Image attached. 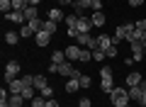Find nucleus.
<instances>
[{
	"label": "nucleus",
	"mask_w": 146,
	"mask_h": 107,
	"mask_svg": "<svg viewBox=\"0 0 146 107\" xmlns=\"http://www.w3.org/2000/svg\"><path fill=\"white\" fill-rule=\"evenodd\" d=\"M110 100H112L115 107H124V105L131 102V97H129V90H127V88H117L115 85V90L110 92Z\"/></svg>",
	"instance_id": "nucleus-1"
},
{
	"label": "nucleus",
	"mask_w": 146,
	"mask_h": 107,
	"mask_svg": "<svg viewBox=\"0 0 146 107\" xmlns=\"http://www.w3.org/2000/svg\"><path fill=\"white\" fill-rule=\"evenodd\" d=\"M66 58L68 61H83V54H85V49L83 46H78V44H71V46H66Z\"/></svg>",
	"instance_id": "nucleus-2"
},
{
	"label": "nucleus",
	"mask_w": 146,
	"mask_h": 107,
	"mask_svg": "<svg viewBox=\"0 0 146 107\" xmlns=\"http://www.w3.org/2000/svg\"><path fill=\"white\" fill-rule=\"evenodd\" d=\"M17 73H20V63L17 61H7V66H5V83L17 80Z\"/></svg>",
	"instance_id": "nucleus-3"
},
{
	"label": "nucleus",
	"mask_w": 146,
	"mask_h": 107,
	"mask_svg": "<svg viewBox=\"0 0 146 107\" xmlns=\"http://www.w3.org/2000/svg\"><path fill=\"white\" fill-rule=\"evenodd\" d=\"M131 58H134V61H141V58L146 56V49H144V44H141V41H131Z\"/></svg>",
	"instance_id": "nucleus-4"
},
{
	"label": "nucleus",
	"mask_w": 146,
	"mask_h": 107,
	"mask_svg": "<svg viewBox=\"0 0 146 107\" xmlns=\"http://www.w3.org/2000/svg\"><path fill=\"white\" fill-rule=\"evenodd\" d=\"M93 27H95V25H93V20H90L88 15H83V17L78 20V32H80V34H90Z\"/></svg>",
	"instance_id": "nucleus-5"
},
{
	"label": "nucleus",
	"mask_w": 146,
	"mask_h": 107,
	"mask_svg": "<svg viewBox=\"0 0 146 107\" xmlns=\"http://www.w3.org/2000/svg\"><path fill=\"white\" fill-rule=\"evenodd\" d=\"M34 39H36V46H42V49H44V46H49V41H51V34H46V32H36V37H34Z\"/></svg>",
	"instance_id": "nucleus-6"
},
{
	"label": "nucleus",
	"mask_w": 146,
	"mask_h": 107,
	"mask_svg": "<svg viewBox=\"0 0 146 107\" xmlns=\"http://www.w3.org/2000/svg\"><path fill=\"white\" fill-rule=\"evenodd\" d=\"M127 34H129V29H127L124 25H119V27L115 29V37H112V41H115V44H119L122 39H127Z\"/></svg>",
	"instance_id": "nucleus-7"
},
{
	"label": "nucleus",
	"mask_w": 146,
	"mask_h": 107,
	"mask_svg": "<svg viewBox=\"0 0 146 107\" xmlns=\"http://www.w3.org/2000/svg\"><path fill=\"white\" fill-rule=\"evenodd\" d=\"M112 44H115V41H112V37H107V34H100V37H98V46H100L102 51H107Z\"/></svg>",
	"instance_id": "nucleus-8"
},
{
	"label": "nucleus",
	"mask_w": 146,
	"mask_h": 107,
	"mask_svg": "<svg viewBox=\"0 0 146 107\" xmlns=\"http://www.w3.org/2000/svg\"><path fill=\"white\" fill-rule=\"evenodd\" d=\"M22 102H25V97L20 92H10V97H7V105L10 107H22Z\"/></svg>",
	"instance_id": "nucleus-9"
},
{
	"label": "nucleus",
	"mask_w": 146,
	"mask_h": 107,
	"mask_svg": "<svg viewBox=\"0 0 146 107\" xmlns=\"http://www.w3.org/2000/svg\"><path fill=\"white\" fill-rule=\"evenodd\" d=\"M100 90L102 92H112L115 90V80H112V78H100Z\"/></svg>",
	"instance_id": "nucleus-10"
},
{
	"label": "nucleus",
	"mask_w": 146,
	"mask_h": 107,
	"mask_svg": "<svg viewBox=\"0 0 146 107\" xmlns=\"http://www.w3.org/2000/svg\"><path fill=\"white\" fill-rule=\"evenodd\" d=\"M78 90H80V78H68L66 92H78Z\"/></svg>",
	"instance_id": "nucleus-11"
},
{
	"label": "nucleus",
	"mask_w": 146,
	"mask_h": 107,
	"mask_svg": "<svg viewBox=\"0 0 146 107\" xmlns=\"http://www.w3.org/2000/svg\"><path fill=\"white\" fill-rule=\"evenodd\" d=\"M7 20L10 22H20V25H25V12H20V10H12V12H7Z\"/></svg>",
	"instance_id": "nucleus-12"
},
{
	"label": "nucleus",
	"mask_w": 146,
	"mask_h": 107,
	"mask_svg": "<svg viewBox=\"0 0 146 107\" xmlns=\"http://www.w3.org/2000/svg\"><path fill=\"white\" fill-rule=\"evenodd\" d=\"M144 80V78H141V73H129V76H127V88H131V85H139V83Z\"/></svg>",
	"instance_id": "nucleus-13"
},
{
	"label": "nucleus",
	"mask_w": 146,
	"mask_h": 107,
	"mask_svg": "<svg viewBox=\"0 0 146 107\" xmlns=\"http://www.w3.org/2000/svg\"><path fill=\"white\" fill-rule=\"evenodd\" d=\"M127 90H129V97H131V100L136 102V105H139L141 95H144V92H141V88H139V85H131V88H127Z\"/></svg>",
	"instance_id": "nucleus-14"
},
{
	"label": "nucleus",
	"mask_w": 146,
	"mask_h": 107,
	"mask_svg": "<svg viewBox=\"0 0 146 107\" xmlns=\"http://www.w3.org/2000/svg\"><path fill=\"white\" fill-rule=\"evenodd\" d=\"M46 20H51V22H61V20H66V17H63V12L58 10V7H51V10H49V17Z\"/></svg>",
	"instance_id": "nucleus-15"
},
{
	"label": "nucleus",
	"mask_w": 146,
	"mask_h": 107,
	"mask_svg": "<svg viewBox=\"0 0 146 107\" xmlns=\"http://www.w3.org/2000/svg\"><path fill=\"white\" fill-rule=\"evenodd\" d=\"M7 90H10V92H20V95H22L25 83H22V80H12V83H7Z\"/></svg>",
	"instance_id": "nucleus-16"
},
{
	"label": "nucleus",
	"mask_w": 146,
	"mask_h": 107,
	"mask_svg": "<svg viewBox=\"0 0 146 107\" xmlns=\"http://www.w3.org/2000/svg\"><path fill=\"white\" fill-rule=\"evenodd\" d=\"M39 17V12H36V7L34 5H29V7H25V20L27 22H32V20H36Z\"/></svg>",
	"instance_id": "nucleus-17"
},
{
	"label": "nucleus",
	"mask_w": 146,
	"mask_h": 107,
	"mask_svg": "<svg viewBox=\"0 0 146 107\" xmlns=\"http://www.w3.org/2000/svg\"><path fill=\"white\" fill-rule=\"evenodd\" d=\"M90 20H93V25H95V27H105V15H102V10L93 12V17H90Z\"/></svg>",
	"instance_id": "nucleus-18"
},
{
	"label": "nucleus",
	"mask_w": 146,
	"mask_h": 107,
	"mask_svg": "<svg viewBox=\"0 0 146 107\" xmlns=\"http://www.w3.org/2000/svg\"><path fill=\"white\" fill-rule=\"evenodd\" d=\"M5 41L10 46H15L17 41H20V32H5Z\"/></svg>",
	"instance_id": "nucleus-19"
},
{
	"label": "nucleus",
	"mask_w": 146,
	"mask_h": 107,
	"mask_svg": "<svg viewBox=\"0 0 146 107\" xmlns=\"http://www.w3.org/2000/svg\"><path fill=\"white\" fill-rule=\"evenodd\" d=\"M63 61H68L66 51H54V54H51V63H63Z\"/></svg>",
	"instance_id": "nucleus-20"
},
{
	"label": "nucleus",
	"mask_w": 146,
	"mask_h": 107,
	"mask_svg": "<svg viewBox=\"0 0 146 107\" xmlns=\"http://www.w3.org/2000/svg\"><path fill=\"white\" fill-rule=\"evenodd\" d=\"M46 85H49V83H46V78H44V76H34V88H36L39 92H42Z\"/></svg>",
	"instance_id": "nucleus-21"
},
{
	"label": "nucleus",
	"mask_w": 146,
	"mask_h": 107,
	"mask_svg": "<svg viewBox=\"0 0 146 107\" xmlns=\"http://www.w3.org/2000/svg\"><path fill=\"white\" fill-rule=\"evenodd\" d=\"M78 20H80L78 15H66V27H68V29H71V27L78 29Z\"/></svg>",
	"instance_id": "nucleus-22"
},
{
	"label": "nucleus",
	"mask_w": 146,
	"mask_h": 107,
	"mask_svg": "<svg viewBox=\"0 0 146 107\" xmlns=\"http://www.w3.org/2000/svg\"><path fill=\"white\" fill-rule=\"evenodd\" d=\"M56 27H58V22L44 20V32H46V34H54V32H56Z\"/></svg>",
	"instance_id": "nucleus-23"
},
{
	"label": "nucleus",
	"mask_w": 146,
	"mask_h": 107,
	"mask_svg": "<svg viewBox=\"0 0 146 107\" xmlns=\"http://www.w3.org/2000/svg\"><path fill=\"white\" fill-rule=\"evenodd\" d=\"M20 37H25V39H27V37H36V32L32 29L29 25H22V29H20Z\"/></svg>",
	"instance_id": "nucleus-24"
},
{
	"label": "nucleus",
	"mask_w": 146,
	"mask_h": 107,
	"mask_svg": "<svg viewBox=\"0 0 146 107\" xmlns=\"http://www.w3.org/2000/svg\"><path fill=\"white\" fill-rule=\"evenodd\" d=\"M102 58H107V54H105L100 46H98V49H93V61H100V63H102Z\"/></svg>",
	"instance_id": "nucleus-25"
},
{
	"label": "nucleus",
	"mask_w": 146,
	"mask_h": 107,
	"mask_svg": "<svg viewBox=\"0 0 146 107\" xmlns=\"http://www.w3.org/2000/svg\"><path fill=\"white\" fill-rule=\"evenodd\" d=\"M0 10L5 12V15H7V12H12V0H0Z\"/></svg>",
	"instance_id": "nucleus-26"
},
{
	"label": "nucleus",
	"mask_w": 146,
	"mask_h": 107,
	"mask_svg": "<svg viewBox=\"0 0 146 107\" xmlns=\"http://www.w3.org/2000/svg\"><path fill=\"white\" fill-rule=\"evenodd\" d=\"M32 107H46V97H42V95H36L34 100H32Z\"/></svg>",
	"instance_id": "nucleus-27"
},
{
	"label": "nucleus",
	"mask_w": 146,
	"mask_h": 107,
	"mask_svg": "<svg viewBox=\"0 0 146 107\" xmlns=\"http://www.w3.org/2000/svg\"><path fill=\"white\" fill-rule=\"evenodd\" d=\"M112 76H115V71H112L110 66H102V68H100V78H112Z\"/></svg>",
	"instance_id": "nucleus-28"
},
{
	"label": "nucleus",
	"mask_w": 146,
	"mask_h": 107,
	"mask_svg": "<svg viewBox=\"0 0 146 107\" xmlns=\"http://www.w3.org/2000/svg\"><path fill=\"white\" fill-rule=\"evenodd\" d=\"M93 85V78L85 76V73H80V88H90Z\"/></svg>",
	"instance_id": "nucleus-29"
},
{
	"label": "nucleus",
	"mask_w": 146,
	"mask_h": 107,
	"mask_svg": "<svg viewBox=\"0 0 146 107\" xmlns=\"http://www.w3.org/2000/svg\"><path fill=\"white\" fill-rule=\"evenodd\" d=\"M39 95H42V97H46V100H51V97H54V88H51V85H46L42 92H39Z\"/></svg>",
	"instance_id": "nucleus-30"
},
{
	"label": "nucleus",
	"mask_w": 146,
	"mask_h": 107,
	"mask_svg": "<svg viewBox=\"0 0 146 107\" xmlns=\"http://www.w3.org/2000/svg\"><path fill=\"white\" fill-rule=\"evenodd\" d=\"M105 54H107V58H115L117 54H119V51H117V44H112V46H110L107 51H105Z\"/></svg>",
	"instance_id": "nucleus-31"
},
{
	"label": "nucleus",
	"mask_w": 146,
	"mask_h": 107,
	"mask_svg": "<svg viewBox=\"0 0 146 107\" xmlns=\"http://www.w3.org/2000/svg\"><path fill=\"white\" fill-rule=\"evenodd\" d=\"M22 83H25V85H34V76H32V73H25Z\"/></svg>",
	"instance_id": "nucleus-32"
},
{
	"label": "nucleus",
	"mask_w": 146,
	"mask_h": 107,
	"mask_svg": "<svg viewBox=\"0 0 146 107\" xmlns=\"http://www.w3.org/2000/svg\"><path fill=\"white\" fill-rule=\"evenodd\" d=\"M93 10H95V12L102 10V0H93Z\"/></svg>",
	"instance_id": "nucleus-33"
},
{
	"label": "nucleus",
	"mask_w": 146,
	"mask_h": 107,
	"mask_svg": "<svg viewBox=\"0 0 146 107\" xmlns=\"http://www.w3.org/2000/svg\"><path fill=\"white\" fill-rule=\"evenodd\" d=\"M144 3H146V0H129L131 7H139V5H144Z\"/></svg>",
	"instance_id": "nucleus-34"
},
{
	"label": "nucleus",
	"mask_w": 146,
	"mask_h": 107,
	"mask_svg": "<svg viewBox=\"0 0 146 107\" xmlns=\"http://www.w3.org/2000/svg\"><path fill=\"white\" fill-rule=\"evenodd\" d=\"M46 107H58V100H54V97H51V100H46Z\"/></svg>",
	"instance_id": "nucleus-35"
},
{
	"label": "nucleus",
	"mask_w": 146,
	"mask_h": 107,
	"mask_svg": "<svg viewBox=\"0 0 146 107\" xmlns=\"http://www.w3.org/2000/svg\"><path fill=\"white\" fill-rule=\"evenodd\" d=\"M49 73H58V63H51L49 66Z\"/></svg>",
	"instance_id": "nucleus-36"
},
{
	"label": "nucleus",
	"mask_w": 146,
	"mask_h": 107,
	"mask_svg": "<svg viewBox=\"0 0 146 107\" xmlns=\"http://www.w3.org/2000/svg\"><path fill=\"white\" fill-rule=\"evenodd\" d=\"M80 107H93V105H90V100H88V97H83V100H80Z\"/></svg>",
	"instance_id": "nucleus-37"
},
{
	"label": "nucleus",
	"mask_w": 146,
	"mask_h": 107,
	"mask_svg": "<svg viewBox=\"0 0 146 107\" xmlns=\"http://www.w3.org/2000/svg\"><path fill=\"white\" fill-rule=\"evenodd\" d=\"M136 27H139V29H144V32H146V20H141V22H136Z\"/></svg>",
	"instance_id": "nucleus-38"
},
{
	"label": "nucleus",
	"mask_w": 146,
	"mask_h": 107,
	"mask_svg": "<svg viewBox=\"0 0 146 107\" xmlns=\"http://www.w3.org/2000/svg\"><path fill=\"white\" fill-rule=\"evenodd\" d=\"M139 88H141V92L146 95V80H141V83H139Z\"/></svg>",
	"instance_id": "nucleus-39"
},
{
	"label": "nucleus",
	"mask_w": 146,
	"mask_h": 107,
	"mask_svg": "<svg viewBox=\"0 0 146 107\" xmlns=\"http://www.w3.org/2000/svg\"><path fill=\"white\" fill-rule=\"evenodd\" d=\"M61 5H73V0H58Z\"/></svg>",
	"instance_id": "nucleus-40"
},
{
	"label": "nucleus",
	"mask_w": 146,
	"mask_h": 107,
	"mask_svg": "<svg viewBox=\"0 0 146 107\" xmlns=\"http://www.w3.org/2000/svg\"><path fill=\"white\" fill-rule=\"evenodd\" d=\"M29 5H34V7H36V5H39V0H29Z\"/></svg>",
	"instance_id": "nucleus-41"
},
{
	"label": "nucleus",
	"mask_w": 146,
	"mask_h": 107,
	"mask_svg": "<svg viewBox=\"0 0 146 107\" xmlns=\"http://www.w3.org/2000/svg\"><path fill=\"white\" fill-rule=\"evenodd\" d=\"M124 107H129V105H124Z\"/></svg>",
	"instance_id": "nucleus-42"
}]
</instances>
